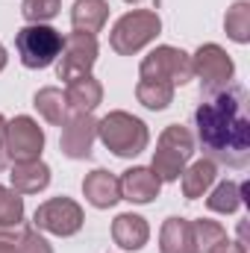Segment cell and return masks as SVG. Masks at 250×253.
I'll list each match as a JSON object with an SVG mask.
<instances>
[{
  "label": "cell",
  "instance_id": "cell-23",
  "mask_svg": "<svg viewBox=\"0 0 250 253\" xmlns=\"http://www.w3.org/2000/svg\"><path fill=\"white\" fill-rule=\"evenodd\" d=\"M224 27H227V36L239 44H245L250 39V3L248 0H239L230 6L227 18H224Z\"/></svg>",
  "mask_w": 250,
  "mask_h": 253
},
{
  "label": "cell",
  "instance_id": "cell-4",
  "mask_svg": "<svg viewBox=\"0 0 250 253\" xmlns=\"http://www.w3.org/2000/svg\"><path fill=\"white\" fill-rule=\"evenodd\" d=\"M162 30V21L156 12H147V9H135V12H126L124 18L112 27V36H109V44L115 53L121 56H132L135 50H141L147 42H153Z\"/></svg>",
  "mask_w": 250,
  "mask_h": 253
},
{
  "label": "cell",
  "instance_id": "cell-15",
  "mask_svg": "<svg viewBox=\"0 0 250 253\" xmlns=\"http://www.w3.org/2000/svg\"><path fill=\"white\" fill-rule=\"evenodd\" d=\"M112 239H115V245L124 248V251H141V248L147 245V239H150V227H147L144 218H138V215H132V212H124V215H118L115 224H112Z\"/></svg>",
  "mask_w": 250,
  "mask_h": 253
},
{
  "label": "cell",
  "instance_id": "cell-18",
  "mask_svg": "<svg viewBox=\"0 0 250 253\" xmlns=\"http://www.w3.org/2000/svg\"><path fill=\"white\" fill-rule=\"evenodd\" d=\"M109 18V3L106 0H77L71 9V24L77 33H100Z\"/></svg>",
  "mask_w": 250,
  "mask_h": 253
},
{
  "label": "cell",
  "instance_id": "cell-7",
  "mask_svg": "<svg viewBox=\"0 0 250 253\" xmlns=\"http://www.w3.org/2000/svg\"><path fill=\"white\" fill-rule=\"evenodd\" d=\"M97 59V39L88 33H71L62 42V53H59V65H56V77L71 83L77 77H85L91 71V65Z\"/></svg>",
  "mask_w": 250,
  "mask_h": 253
},
{
  "label": "cell",
  "instance_id": "cell-10",
  "mask_svg": "<svg viewBox=\"0 0 250 253\" xmlns=\"http://www.w3.org/2000/svg\"><path fill=\"white\" fill-rule=\"evenodd\" d=\"M36 227L53 236H74L83 227V209L71 197H53L36 209Z\"/></svg>",
  "mask_w": 250,
  "mask_h": 253
},
{
  "label": "cell",
  "instance_id": "cell-32",
  "mask_svg": "<svg viewBox=\"0 0 250 253\" xmlns=\"http://www.w3.org/2000/svg\"><path fill=\"white\" fill-rule=\"evenodd\" d=\"M126 3H138V0H126Z\"/></svg>",
  "mask_w": 250,
  "mask_h": 253
},
{
  "label": "cell",
  "instance_id": "cell-19",
  "mask_svg": "<svg viewBox=\"0 0 250 253\" xmlns=\"http://www.w3.org/2000/svg\"><path fill=\"white\" fill-rule=\"evenodd\" d=\"M0 242H12L18 248V253H53L50 245L36 230H30L24 221L15 227H0Z\"/></svg>",
  "mask_w": 250,
  "mask_h": 253
},
{
  "label": "cell",
  "instance_id": "cell-28",
  "mask_svg": "<svg viewBox=\"0 0 250 253\" xmlns=\"http://www.w3.org/2000/svg\"><path fill=\"white\" fill-rule=\"evenodd\" d=\"M212 253H248V248H245V242H230V239H224L218 248H212Z\"/></svg>",
  "mask_w": 250,
  "mask_h": 253
},
{
  "label": "cell",
  "instance_id": "cell-26",
  "mask_svg": "<svg viewBox=\"0 0 250 253\" xmlns=\"http://www.w3.org/2000/svg\"><path fill=\"white\" fill-rule=\"evenodd\" d=\"M24 221V197L0 186V227H15Z\"/></svg>",
  "mask_w": 250,
  "mask_h": 253
},
{
  "label": "cell",
  "instance_id": "cell-21",
  "mask_svg": "<svg viewBox=\"0 0 250 253\" xmlns=\"http://www.w3.org/2000/svg\"><path fill=\"white\" fill-rule=\"evenodd\" d=\"M215 183V162L212 159H200L194 162L188 171H183V194L188 200L203 197V191Z\"/></svg>",
  "mask_w": 250,
  "mask_h": 253
},
{
  "label": "cell",
  "instance_id": "cell-12",
  "mask_svg": "<svg viewBox=\"0 0 250 253\" xmlns=\"http://www.w3.org/2000/svg\"><path fill=\"white\" fill-rule=\"evenodd\" d=\"M118 183H121V197L129 203H150L153 197H159L162 189V180L150 168H129Z\"/></svg>",
  "mask_w": 250,
  "mask_h": 253
},
{
  "label": "cell",
  "instance_id": "cell-6",
  "mask_svg": "<svg viewBox=\"0 0 250 253\" xmlns=\"http://www.w3.org/2000/svg\"><path fill=\"white\" fill-rule=\"evenodd\" d=\"M138 74H141V80H159V83L183 85L188 80H194V65H191L188 53L165 44V47H156L150 56L141 59Z\"/></svg>",
  "mask_w": 250,
  "mask_h": 253
},
{
  "label": "cell",
  "instance_id": "cell-8",
  "mask_svg": "<svg viewBox=\"0 0 250 253\" xmlns=\"http://www.w3.org/2000/svg\"><path fill=\"white\" fill-rule=\"evenodd\" d=\"M44 147V132L27 115H18L6 124V156L12 162H36Z\"/></svg>",
  "mask_w": 250,
  "mask_h": 253
},
{
  "label": "cell",
  "instance_id": "cell-27",
  "mask_svg": "<svg viewBox=\"0 0 250 253\" xmlns=\"http://www.w3.org/2000/svg\"><path fill=\"white\" fill-rule=\"evenodd\" d=\"M56 12H59V0H24L21 3V15L30 24L50 21V18H56Z\"/></svg>",
  "mask_w": 250,
  "mask_h": 253
},
{
  "label": "cell",
  "instance_id": "cell-14",
  "mask_svg": "<svg viewBox=\"0 0 250 253\" xmlns=\"http://www.w3.org/2000/svg\"><path fill=\"white\" fill-rule=\"evenodd\" d=\"M83 194H85V200H88L91 206L109 209V206H115V203L121 200V183H118L115 174L97 168V171H91V174L83 180Z\"/></svg>",
  "mask_w": 250,
  "mask_h": 253
},
{
  "label": "cell",
  "instance_id": "cell-3",
  "mask_svg": "<svg viewBox=\"0 0 250 253\" xmlns=\"http://www.w3.org/2000/svg\"><path fill=\"white\" fill-rule=\"evenodd\" d=\"M191 153H194V138H191V132L186 126L180 124L165 126L162 135H159V147L153 153V168L150 171L162 183H174V180H180Z\"/></svg>",
  "mask_w": 250,
  "mask_h": 253
},
{
  "label": "cell",
  "instance_id": "cell-1",
  "mask_svg": "<svg viewBox=\"0 0 250 253\" xmlns=\"http://www.w3.org/2000/svg\"><path fill=\"white\" fill-rule=\"evenodd\" d=\"M194 126H197V141L212 162L227 168H248L250 115L245 85H227L209 94L194 112Z\"/></svg>",
  "mask_w": 250,
  "mask_h": 253
},
{
  "label": "cell",
  "instance_id": "cell-25",
  "mask_svg": "<svg viewBox=\"0 0 250 253\" xmlns=\"http://www.w3.org/2000/svg\"><path fill=\"white\" fill-rule=\"evenodd\" d=\"M194 227V248L197 253H212V248H218L227 239V230L215 221H191Z\"/></svg>",
  "mask_w": 250,
  "mask_h": 253
},
{
  "label": "cell",
  "instance_id": "cell-5",
  "mask_svg": "<svg viewBox=\"0 0 250 253\" xmlns=\"http://www.w3.org/2000/svg\"><path fill=\"white\" fill-rule=\"evenodd\" d=\"M62 33L47 24H27L15 36V47L27 68H47L50 62H56V56L62 53Z\"/></svg>",
  "mask_w": 250,
  "mask_h": 253
},
{
  "label": "cell",
  "instance_id": "cell-17",
  "mask_svg": "<svg viewBox=\"0 0 250 253\" xmlns=\"http://www.w3.org/2000/svg\"><path fill=\"white\" fill-rule=\"evenodd\" d=\"M159 251L162 253H197L194 248V227L186 218H168L159 233Z\"/></svg>",
  "mask_w": 250,
  "mask_h": 253
},
{
  "label": "cell",
  "instance_id": "cell-30",
  "mask_svg": "<svg viewBox=\"0 0 250 253\" xmlns=\"http://www.w3.org/2000/svg\"><path fill=\"white\" fill-rule=\"evenodd\" d=\"M0 253H18V248L12 242H0Z\"/></svg>",
  "mask_w": 250,
  "mask_h": 253
},
{
  "label": "cell",
  "instance_id": "cell-22",
  "mask_svg": "<svg viewBox=\"0 0 250 253\" xmlns=\"http://www.w3.org/2000/svg\"><path fill=\"white\" fill-rule=\"evenodd\" d=\"M135 97L147 109H165L174 100V85L171 83H159V80H141L135 85Z\"/></svg>",
  "mask_w": 250,
  "mask_h": 253
},
{
  "label": "cell",
  "instance_id": "cell-24",
  "mask_svg": "<svg viewBox=\"0 0 250 253\" xmlns=\"http://www.w3.org/2000/svg\"><path fill=\"white\" fill-rule=\"evenodd\" d=\"M239 203H242V189H239V183H230V180H224L218 189L209 194V200H206V206L212 212H224V215L236 212Z\"/></svg>",
  "mask_w": 250,
  "mask_h": 253
},
{
  "label": "cell",
  "instance_id": "cell-9",
  "mask_svg": "<svg viewBox=\"0 0 250 253\" xmlns=\"http://www.w3.org/2000/svg\"><path fill=\"white\" fill-rule=\"evenodd\" d=\"M191 65H194V74L200 77L206 94H215V91L227 88L230 80H233V59L218 44H203L191 56Z\"/></svg>",
  "mask_w": 250,
  "mask_h": 253
},
{
  "label": "cell",
  "instance_id": "cell-13",
  "mask_svg": "<svg viewBox=\"0 0 250 253\" xmlns=\"http://www.w3.org/2000/svg\"><path fill=\"white\" fill-rule=\"evenodd\" d=\"M65 100H68V112H74V115H91L97 109V103L103 100V88H100V83L91 74H85V77H77V80L68 83Z\"/></svg>",
  "mask_w": 250,
  "mask_h": 253
},
{
  "label": "cell",
  "instance_id": "cell-31",
  "mask_svg": "<svg viewBox=\"0 0 250 253\" xmlns=\"http://www.w3.org/2000/svg\"><path fill=\"white\" fill-rule=\"evenodd\" d=\"M3 68H6V47L0 44V71H3Z\"/></svg>",
  "mask_w": 250,
  "mask_h": 253
},
{
  "label": "cell",
  "instance_id": "cell-2",
  "mask_svg": "<svg viewBox=\"0 0 250 253\" xmlns=\"http://www.w3.org/2000/svg\"><path fill=\"white\" fill-rule=\"evenodd\" d=\"M97 135L115 156H124V159L138 156L150 141L144 121L132 118L129 112H109L103 121H97Z\"/></svg>",
  "mask_w": 250,
  "mask_h": 253
},
{
  "label": "cell",
  "instance_id": "cell-16",
  "mask_svg": "<svg viewBox=\"0 0 250 253\" xmlns=\"http://www.w3.org/2000/svg\"><path fill=\"white\" fill-rule=\"evenodd\" d=\"M9 180H12V191H18V194H39L50 183V168L42 159H36V162H15Z\"/></svg>",
  "mask_w": 250,
  "mask_h": 253
},
{
  "label": "cell",
  "instance_id": "cell-29",
  "mask_svg": "<svg viewBox=\"0 0 250 253\" xmlns=\"http://www.w3.org/2000/svg\"><path fill=\"white\" fill-rule=\"evenodd\" d=\"M9 165V156H6V118L0 115V171Z\"/></svg>",
  "mask_w": 250,
  "mask_h": 253
},
{
  "label": "cell",
  "instance_id": "cell-11",
  "mask_svg": "<svg viewBox=\"0 0 250 253\" xmlns=\"http://www.w3.org/2000/svg\"><path fill=\"white\" fill-rule=\"evenodd\" d=\"M94 138H97V121L91 115H71L62 124L59 147L68 159H88Z\"/></svg>",
  "mask_w": 250,
  "mask_h": 253
},
{
  "label": "cell",
  "instance_id": "cell-20",
  "mask_svg": "<svg viewBox=\"0 0 250 253\" xmlns=\"http://www.w3.org/2000/svg\"><path fill=\"white\" fill-rule=\"evenodd\" d=\"M36 109L42 112V118L44 121H50L53 126H62L68 121V100H65L62 88H56V85H47V88H42L39 94H36Z\"/></svg>",
  "mask_w": 250,
  "mask_h": 253
}]
</instances>
